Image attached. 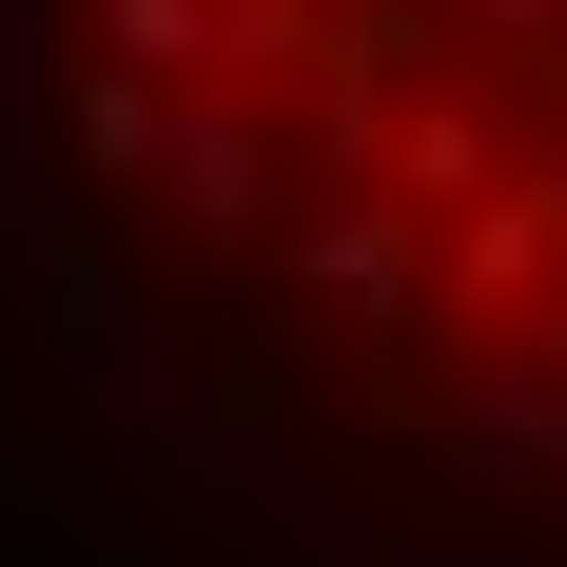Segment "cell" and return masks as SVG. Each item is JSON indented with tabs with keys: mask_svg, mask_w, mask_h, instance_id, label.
<instances>
[{
	"mask_svg": "<svg viewBox=\"0 0 567 567\" xmlns=\"http://www.w3.org/2000/svg\"><path fill=\"white\" fill-rule=\"evenodd\" d=\"M59 216L313 548L567 567V0H20Z\"/></svg>",
	"mask_w": 567,
	"mask_h": 567,
	"instance_id": "1",
	"label": "cell"
}]
</instances>
